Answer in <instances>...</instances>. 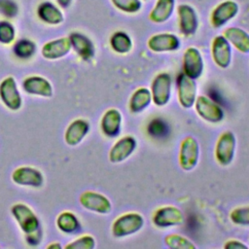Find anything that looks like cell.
<instances>
[{"label": "cell", "instance_id": "8fae6325", "mask_svg": "<svg viewBox=\"0 0 249 249\" xmlns=\"http://www.w3.org/2000/svg\"><path fill=\"white\" fill-rule=\"evenodd\" d=\"M212 59L220 68H227L231 62V45L224 35L216 36L211 44Z\"/></svg>", "mask_w": 249, "mask_h": 249}, {"label": "cell", "instance_id": "f1b7e54d", "mask_svg": "<svg viewBox=\"0 0 249 249\" xmlns=\"http://www.w3.org/2000/svg\"><path fill=\"white\" fill-rule=\"evenodd\" d=\"M164 242L167 247L171 249H196V246L187 237L172 233L164 237Z\"/></svg>", "mask_w": 249, "mask_h": 249}, {"label": "cell", "instance_id": "2e32d148", "mask_svg": "<svg viewBox=\"0 0 249 249\" xmlns=\"http://www.w3.org/2000/svg\"><path fill=\"white\" fill-rule=\"evenodd\" d=\"M137 146L132 136H124L118 140L109 152V160L112 163H119L125 160L134 152Z\"/></svg>", "mask_w": 249, "mask_h": 249}, {"label": "cell", "instance_id": "3957f363", "mask_svg": "<svg viewBox=\"0 0 249 249\" xmlns=\"http://www.w3.org/2000/svg\"><path fill=\"white\" fill-rule=\"evenodd\" d=\"M199 158V146L193 136L185 137L180 145L179 164L182 169L190 171L196 167Z\"/></svg>", "mask_w": 249, "mask_h": 249}, {"label": "cell", "instance_id": "5bb4252c", "mask_svg": "<svg viewBox=\"0 0 249 249\" xmlns=\"http://www.w3.org/2000/svg\"><path fill=\"white\" fill-rule=\"evenodd\" d=\"M0 98L10 110H18L21 106V96L13 77H7L0 83Z\"/></svg>", "mask_w": 249, "mask_h": 249}, {"label": "cell", "instance_id": "74e56055", "mask_svg": "<svg viewBox=\"0 0 249 249\" xmlns=\"http://www.w3.org/2000/svg\"><path fill=\"white\" fill-rule=\"evenodd\" d=\"M56 2H57V4H58L61 8L66 9V8H68V7L70 6L72 0H56Z\"/></svg>", "mask_w": 249, "mask_h": 249}, {"label": "cell", "instance_id": "d6986e66", "mask_svg": "<svg viewBox=\"0 0 249 249\" xmlns=\"http://www.w3.org/2000/svg\"><path fill=\"white\" fill-rule=\"evenodd\" d=\"M22 88L25 92L43 97H51L53 95V88L50 82L40 76L27 77L22 82Z\"/></svg>", "mask_w": 249, "mask_h": 249}, {"label": "cell", "instance_id": "9a60e30c", "mask_svg": "<svg viewBox=\"0 0 249 249\" xmlns=\"http://www.w3.org/2000/svg\"><path fill=\"white\" fill-rule=\"evenodd\" d=\"M147 45L155 53L173 52L180 48V40L172 33H158L149 38Z\"/></svg>", "mask_w": 249, "mask_h": 249}, {"label": "cell", "instance_id": "836d02e7", "mask_svg": "<svg viewBox=\"0 0 249 249\" xmlns=\"http://www.w3.org/2000/svg\"><path fill=\"white\" fill-rule=\"evenodd\" d=\"M95 240L91 235H83L65 246L66 249H92Z\"/></svg>", "mask_w": 249, "mask_h": 249}, {"label": "cell", "instance_id": "8992f818", "mask_svg": "<svg viewBox=\"0 0 249 249\" xmlns=\"http://www.w3.org/2000/svg\"><path fill=\"white\" fill-rule=\"evenodd\" d=\"M152 100L157 106H163L168 103L171 95V77L168 73L157 75L151 86Z\"/></svg>", "mask_w": 249, "mask_h": 249}, {"label": "cell", "instance_id": "4dcf8cb0", "mask_svg": "<svg viewBox=\"0 0 249 249\" xmlns=\"http://www.w3.org/2000/svg\"><path fill=\"white\" fill-rule=\"evenodd\" d=\"M111 2L118 10L126 14L138 13L142 8L141 0H111Z\"/></svg>", "mask_w": 249, "mask_h": 249}, {"label": "cell", "instance_id": "484cf974", "mask_svg": "<svg viewBox=\"0 0 249 249\" xmlns=\"http://www.w3.org/2000/svg\"><path fill=\"white\" fill-rule=\"evenodd\" d=\"M152 101L151 91L146 88L136 89L129 100V109L133 113H139L145 110Z\"/></svg>", "mask_w": 249, "mask_h": 249}, {"label": "cell", "instance_id": "5b68a950", "mask_svg": "<svg viewBox=\"0 0 249 249\" xmlns=\"http://www.w3.org/2000/svg\"><path fill=\"white\" fill-rule=\"evenodd\" d=\"M235 146V136L231 131H226L220 135L215 147V157L221 165L226 166L232 161Z\"/></svg>", "mask_w": 249, "mask_h": 249}, {"label": "cell", "instance_id": "44dd1931", "mask_svg": "<svg viewBox=\"0 0 249 249\" xmlns=\"http://www.w3.org/2000/svg\"><path fill=\"white\" fill-rule=\"evenodd\" d=\"M102 132L108 137L117 136L122 127V114L119 110L112 108L107 110L100 123Z\"/></svg>", "mask_w": 249, "mask_h": 249}, {"label": "cell", "instance_id": "f546056e", "mask_svg": "<svg viewBox=\"0 0 249 249\" xmlns=\"http://www.w3.org/2000/svg\"><path fill=\"white\" fill-rule=\"evenodd\" d=\"M36 50L35 44L28 39H21L14 46V53L20 58H27L34 54Z\"/></svg>", "mask_w": 249, "mask_h": 249}, {"label": "cell", "instance_id": "d6a6232c", "mask_svg": "<svg viewBox=\"0 0 249 249\" xmlns=\"http://www.w3.org/2000/svg\"><path fill=\"white\" fill-rule=\"evenodd\" d=\"M15 27L8 21H0V42L8 45L15 40Z\"/></svg>", "mask_w": 249, "mask_h": 249}, {"label": "cell", "instance_id": "ac0fdd59", "mask_svg": "<svg viewBox=\"0 0 249 249\" xmlns=\"http://www.w3.org/2000/svg\"><path fill=\"white\" fill-rule=\"evenodd\" d=\"M71 49L69 37L58 38L46 43L42 50V55L47 59H58L65 56Z\"/></svg>", "mask_w": 249, "mask_h": 249}, {"label": "cell", "instance_id": "7c38bea8", "mask_svg": "<svg viewBox=\"0 0 249 249\" xmlns=\"http://www.w3.org/2000/svg\"><path fill=\"white\" fill-rule=\"evenodd\" d=\"M184 221L183 212L176 206L168 205L159 208L153 217V223L159 228L179 226Z\"/></svg>", "mask_w": 249, "mask_h": 249}, {"label": "cell", "instance_id": "f35d334b", "mask_svg": "<svg viewBox=\"0 0 249 249\" xmlns=\"http://www.w3.org/2000/svg\"><path fill=\"white\" fill-rule=\"evenodd\" d=\"M49 249H53V248H57V249H60L61 248V245L59 243H51L50 245L47 246Z\"/></svg>", "mask_w": 249, "mask_h": 249}, {"label": "cell", "instance_id": "cb8c5ba5", "mask_svg": "<svg viewBox=\"0 0 249 249\" xmlns=\"http://www.w3.org/2000/svg\"><path fill=\"white\" fill-rule=\"evenodd\" d=\"M174 9L175 0H157L149 14V18L155 23H163L171 18Z\"/></svg>", "mask_w": 249, "mask_h": 249}, {"label": "cell", "instance_id": "603a6c76", "mask_svg": "<svg viewBox=\"0 0 249 249\" xmlns=\"http://www.w3.org/2000/svg\"><path fill=\"white\" fill-rule=\"evenodd\" d=\"M224 36L237 51L242 53H249V33L244 29L231 26L224 31Z\"/></svg>", "mask_w": 249, "mask_h": 249}, {"label": "cell", "instance_id": "7a4b0ae2", "mask_svg": "<svg viewBox=\"0 0 249 249\" xmlns=\"http://www.w3.org/2000/svg\"><path fill=\"white\" fill-rule=\"evenodd\" d=\"M12 214L25 235L40 231V222L33 211L25 204L17 203L12 207Z\"/></svg>", "mask_w": 249, "mask_h": 249}, {"label": "cell", "instance_id": "83f0119b", "mask_svg": "<svg viewBox=\"0 0 249 249\" xmlns=\"http://www.w3.org/2000/svg\"><path fill=\"white\" fill-rule=\"evenodd\" d=\"M56 226L62 232L73 233L79 230L80 223L73 213L65 211L58 215L56 219Z\"/></svg>", "mask_w": 249, "mask_h": 249}, {"label": "cell", "instance_id": "ab89813d", "mask_svg": "<svg viewBox=\"0 0 249 249\" xmlns=\"http://www.w3.org/2000/svg\"><path fill=\"white\" fill-rule=\"evenodd\" d=\"M144 1H147V0H144Z\"/></svg>", "mask_w": 249, "mask_h": 249}, {"label": "cell", "instance_id": "e575fe53", "mask_svg": "<svg viewBox=\"0 0 249 249\" xmlns=\"http://www.w3.org/2000/svg\"><path fill=\"white\" fill-rule=\"evenodd\" d=\"M148 132L151 136L154 137L164 136L167 133V125L163 121L160 119H155L149 124Z\"/></svg>", "mask_w": 249, "mask_h": 249}, {"label": "cell", "instance_id": "30bf717a", "mask_svg": "<svg viewBox=\"0 0 249 249\" xmlns=\"http://www.w3.org/2000/svg\"><path fill=\"white\" fill-rule=\"evenodd\" d=\"M204 63L200 52L195 47H189L183 55V73L196 80L203 72Z\"/></svg>", "mask_w": 249, "mask_h": 249}, {"label": "cell", "instance_id": "d4e9b609", "mask_svg": "<svg viewBox=\"0 0 249 249\" xmlns=\"http://www.w3.org/2000/svg\"><path fill=\"white\" fill-rule=\"evenodd\" d=\"M38 17L48 24H59L63 21L62 12L51 2H44L39 5L37 10Z\"/></svg>", "mask_w": 249, "mask_h": 249}, {"label": "cell", "instance_id": "6da1fadb", "mask_svg": "<svg viewBox=\"0 0 249 249\" xmlns=\"http://www.w3.org/2000/svg\"><path fill=\"white\" fill-rule=\"evenodd\" d=\"M144 226V218L136 212L125 213L118 217L112 225V233L116 237H124L139 231Z\"/></svg>", "mask_w": 249, "mask_h": 249}, {"label": "cell", "instance_id": "e0dca14e", "mask_svg": "<svg viewBox=\"0 0 249 249\" xmlns=\"http://www.w3.org/2000/svg\"><path fill=\"white\" fill-rule=\"evenodd\" d=\"M13 181L20 186L28 187H40L43 184V175L42 173L30 166H21L17 168L12 174Z\"/></svg>", "mask_w": 249, "mask_h": 249}, {"label": "cell", "instance_id": "4316f807", "mask_svg": "<svg viewBox=\"0 0 249 249\" xmlns=\"http://www.w3.org/2000/svg\"><path fill=\"white\" fill-rule=\"evenodd\" d=\"M110 46L114 52L120 54H125L132 49V40L124 31H116L110 38Z\"/></svg>", "mask_w": 249, "mask_h": 249}, {"label": "cell", "instance_id": "277c9868", "mask_svg": "<svg viewBox=\"0 0 249 249\" xmlns=\"http://www.w3.org/2000/svg\"><path fill=\"white\" fill-rule=\"evenodd\" d=\"M197 115L206 122L215 124L224 119V111L215 101L206 95H198L195 101Z\"/></svg>", "mask_w": 249, "mask_h": 249}, {"label": "cell", "instance_id": "9c48e42d", "mask_svg": "<svg viewBox=\"0 0 249 249\" xmlns=\"http://www.w3.org/2000/svg\"><path fill=\"white\" fill-rule=\"evenodd\" d=\"M178 101L183 108L189 109L194 106L196 99V81L184 73L179 75L177 79Z\"/></svg>", "mask_w": 249, "mask_h": 249}, {"label": "cell", "instance_id": "1f68e13d", "mask_svg": "<svg viewBox=\"0 0 249 249\" xmlns=\"http://www.w3.org/2000/svg\"><path fill=\"white\" fill-rule=\"evenodd\" d=\"M230 218L236 225L249 226V206L234 208L231 212Z\"/></svg>", "mask_w": 249, "mask_h": 249}, {"label": "cell", "instance_id": "ffe728a7", "mask_svg": "<svg viewBox=\"0 0 249 249\" xmlns=\"http://www.w3.org/2000/svg\"><path fill=\"white\" fill-rule=\"evenodd\" d=\"M71 48L77 53V54L84 60H90L95 53L92 42L85 35L73 32L69 36Z\"/></svg>", "mask_w": 249, "mask_h": 249}, {"label": "cell", "instance_id": "8d00e7d4", "mask_svg": "<svg viewBox=\"0 0 249 249\" xmlns=\"http://www.w3.org/2000/svg\"><path fill=\"white\" fill-rule=\"evenodd\" d=\"M224 248H226V249H247L248 246L239 240L232 239V240L227 241V243L224 245Z\"/></svg>", "mask_w": 249, "mask_h": 249}, {"label": "cell", "instance_id": "52a82bcc", "mask_svg": "<svg viewBox=\"0 0 249 249\" xmlns=\"http://www.w3.org/2000/svg\"><path fill=\"white\" fill-rule=\"evenodd\" d=\"M239 6L233 0H225L219 3L212 11L210 21L213 27L219 28L231 20L238 14Z\"/></svg>", "mask_w": 249, "mask_h": 249}, {"label": "cell", "instance_id": "d590c367", "mask_svg": "<svg viewBox=\"0 0 249 249\" xmlns=\"http://www.w3.org/2000/svg\"><path fill=\"white\" fill-rule=\"evenodd\" d=\"M0 12L6 17L13 18L18 14V5L12 0H0Z\"/></svg>", "mask_w": 249, "mask_h": 249}, {"label": "cell", "instance_id": "4fadbf2b", "mask_svg": "<svg viewBox=\"0 0 249 249\" xmlns=\"http://www.w3.org/2000/svg\"><path fill=\"white\" fill-rule=\"evenodd\" d=\"M81 205L92 212L99 214H108L112 210V204L110 200L103 195L91 191L83 193L80 196Z\"/></svg>", "mask_w": 249, "mask_h": 249}, {"label": "cell", "instance_id": "7402d4cb", "mask_svg": "<svg viewBox=\"0 0 249 249\" xmlns=\"http://www.w3.org/2000/svg\"><path fill=\"white\" fill-rule=\"evenodd\" d=\"M89 129V124L87 121L82 119L75 120L68 125L64 134V140L69 146H76L88 134Z\"/></svg>", "mask_w": 249, "mask_h": 249}, {"label": "cell", "instance_id": "ba28073f", "mask_svg": "<svg viewBox=\"0 0 249 249\" xmlns=\"http://www.w3.org/2000/svg\"><path fill=\"white\" fill-rule=\"evenodd\" d=\"M179 29L187 37L193 36L198 27V18L196 10L188 4H180L177 7Z\"/></svg>", "mask_w": 249, "mask_h": 249}]
</instances>
